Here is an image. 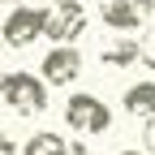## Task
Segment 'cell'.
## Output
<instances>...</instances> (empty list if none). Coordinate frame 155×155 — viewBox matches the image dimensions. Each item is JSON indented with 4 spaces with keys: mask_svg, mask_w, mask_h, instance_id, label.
Masks as SVG:
<instances>
[{
    "mask_svg": "<svg viewBox=\"0 0 155 155\" xmlns=\"http://www.w3.org/2000/svg\"><path fill=\"white\" fill-rule=\"evenodd\" d=\"M22 155H65V138H61V134H52V129H39V134L26 138Z\"/></svg>",
    "mask_w": 155,
    "mask_h": 155,
    "instance_id": "9",
    "label": "cell"
},
{
    "mask_svg": "<svg viewBox=\"0 0 155 155\" xmlns=\"http://www.w3.org/2000/svg\"><path fill=\"white\" fill-rule=\"evenodd\" d=\"M134 5H138L142 13H155V0H134Z\"/></svg>",
    "mask_w": 155,
    "mask_h": 155,
    "instance_id": "14",
    "label": "cell"
},
{
    "mask_svg": "<svg viewBox=\"0 0 155 155\" xmlns=\"http://www.w3.org/2000/svg\"><path fill=\"white\" fill-rule=\"evenodd\" d=\"M99 65L104 69H129V65H138V39H129V35L108 39V43L99 48Z\"/></svg>",
    "mask_w": 155,
    "mask_h": 155,
    "instance_id": "7",
    "label": "cell"
},
{
    "mask_svg": "<svg viewBox=\"0 0 155 155\" xmlns=\"http://www.w3.org/2000/svg\"><path fill=\"white\" fill-rule=\"evenodd\" d=\"M138 61H142L147 69H155V26H151V30L138 39Z\"/></svg>",
    "mask_w": 155,
    "mask_h": 155,
    "instance_id": "10",
    "label": "cell"
},
{
    "mask_svg": "<svg viewBox=\"0 0 155 155\" xmlns=\"http://www.w3.org/2000/svg\"><path fill=\"white\" fill-rule=\"evenodd\" d=\"M65 125L78 129V134H108L112 112H108L104 99H95V95H69V104H65Z\"/></svg>",
    "mask_w": 155,
    "mask_h": 155,
    "instance_id": "4",
    "label": "cell"
},
{
    "mask_svg": "<svg viewBox=\"0 0 155 155\" xmlns=\"http://www.w3.org/2000/svg\"><path fill=\"white\" fill-rule=\"evenodd\" d=\"M43 17H48V9L17 5L5 17V26H0V43H5V48H30L35 39H43Z\"/></svg>",
    "mask_w": 155,
    "mask_h": 155,
    "instance_id": "2",
    "label": "cell"
},
{
    "mask_svg": "<svg viewBox=\"0 0 155 155\" xmlns=\"http://www.w3.org/2000/svg\"><path fill=\"white\" fill-rule=\"evenodd\" d=\"M65 155H91L86 142H65Z\"/></svg>",
    "mask_w": 155,
    "mask_h": 155,
    "instance_id": "13",
    "label": "cell"
},
{
    "mask_svg": "<svg viewBox=\"0 0 155 155\" xmlns=\"http://www.w3.org/2000/svg\"><path fill=\"white\" fill-rule=\"evenodd\" d=\"M0 155H17V142H13V134L0 129Z\"/></svg>",
    "mask_w": 155,
    "mask_h": 155,
    "instance_id": "12",
    "label": "cell"
},
{
    "mask_svg": "<svg viewBox=\"0 0 155 155\" xmlns=\"http://www.w3.org/2000/svg\"><path fill=\"white\" fill-rule=\"evenodd\" d=\"M99 17H104V26L129 35V30H138V26H142V17H147V13L134 5V0H99Z\"/></svg>",
    "mask_w": 155,
    "mask_h": 155,
    "instance_id": "6",
    "label": "cell"
},
{
    "mask_svg": "<svg viewBox=\"0 0 155 155\" xmlns=\"http://www.w3.org/2000/svg\"><path fill=\"white\" fill-rule=\"evenodd\" d=\"M9 5H13V0H9Z\"/></svg>",
    "mask_w": 155,
    "mask_h": 155,
    "instance_id": "18",
    "label": "cell"
},
{
    "mask_svg": "<svg viewBox=\"0 0 155 155\" xmlns=\"http://www.w3.org/2000/svg\"><path fill=\"white\" fill-rule=\"evenodd\" d=\"M82 30H86V9L78 0H61L43 17V39H52V43H78Z\"/></svg>",
    "mask_w": 155,
    "mask_h": 155,
    "instance_id": "3",
    "label": "cell"
},
{
    "mask_svg": "<svg viewBox=\"0 0 155 155\" xmlns=\"http://www.w3.org/2000/svg\"><path fill=\"white\" fill-rule=\"evenodd\" d=\"M125 112L129 116H142V121H147V116H155V82H134L129 91H125Z\"/></svg>",
    "mask_w": 155,
    "mask_h": 155,
    "instance_id": "8",
    "label": "cell"
},
{
    "mask_svg": "<svg viewBox=\"0 0 155 155\" xmlns=\"http://www.w3.org/2000/svg\"><path fill=\"white\" fill-rule=\"evenodd\" d=\"M142 147H147V155H155V116L142 121Z\"/></svg>",
    "mask_w": 155,
    "mask_h": 155,
    "instance_id": "11",
    "label": "cell"
},
{
    "mask_svg": "<svg viewBox=\"0 0 155 155\" xmlns=\"http://www.w3.org/2000/svg\"><path fill=\"white\" fill-rule=\"evenodd\" d=\"M0 99L22 116H39V112H48V86H43V78L13 69V73L0 78Z\"/></svg>",
    "mask_w": 155,
    "mask_h": 155,
    "instance_id": "1",
    "label": "cell"
},
{
    "mask_svg": "<svg viewBox=\"0 0 155 155\" xmlns=\"http://www.w3.org/2000/svg\"><path fill=\"white\" fill-rule=\"evenodd\" d=\"M78 73H82V52H78L73 43H56V48L43 56V65H39L43 86H69Z\"/></svg>",
    "mask_w": 155,
    "mask_h": 155,
    "instance_id": "5",
    "label": "cell"
},
{
    "mask_svg": "<svg viewBox=\"0 0 155 155\" xmlns=\"http://www.w3.org/2000/svg\"><path fill=\"white\" fill-rule=\"evenodd\" d=\"M121 155H147V151H134V147H125V151H121Z\"/></svg>",
    "mask_w": 155,
    "mask_h": 155,
    "instance_id": "15",
    "label": "cell"
},
{
    "mask_svg": "<svg viewBox=\"0 0 155 155\" xmlns=\"http://www.w3.org/2000/svg\"><path fill=\"white\" fill-rule=\"evenodd\" d=\"M0 48H5V43H0Z\"/></svg>",
    "mask_w": 155,
    "mask_h": 155,
    "instance_id": "17",
    "label": "cell"
},
{
    "mask_svg": "<svg viewBox=\"0 0 155 155\" xmlns=\"http://www.w3.org/2000/svg\"><path fill=\"white\" fill-rule=\"evenodd\" d=\"M48 5H61V0H48Z\"/></svg>",
    "mask_w": 155,
    "mask_h": 155,
    "instance_id": "16",
    "label": "cell"
}]
</instances>
